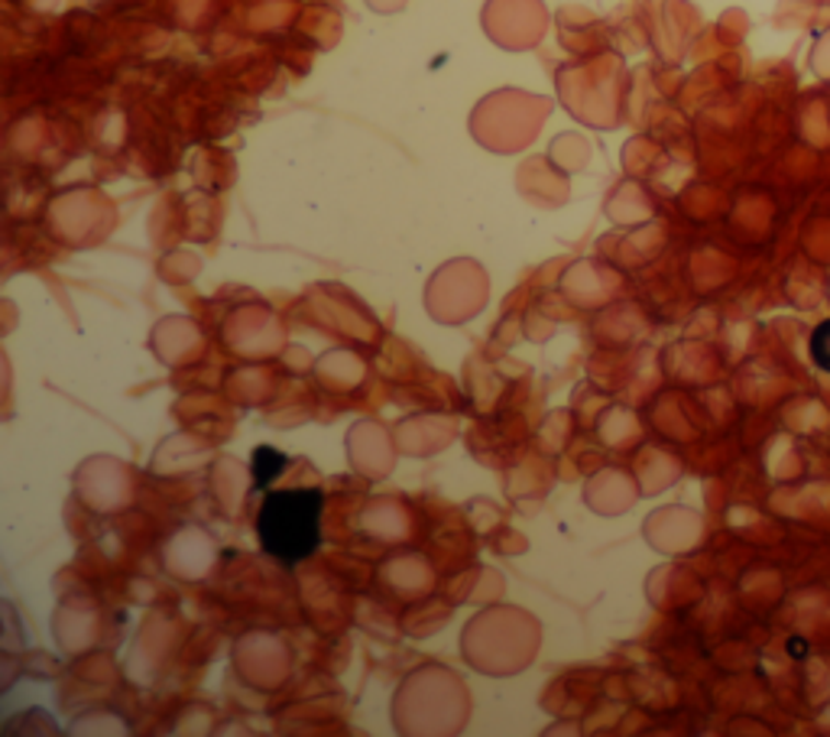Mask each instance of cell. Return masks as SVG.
<instances>
[{"label": "cell", "mask_w": 830, "mask_h": 737, "mask_svg": "<svg viewBox=\"0 0 830 737\" xmlns=\"http://www.w3.org/2000/svg\"><path fill=\"white\" fill-rule=\"evenodd\" d=\"M325 494L318 488H282L270 491L257 514V539L270 559L295 569L312 559L322 546Z\"/></svg>", "instance_id": "cell-1"}, {"label": "cell", "mask_w": 830, "mask_h": 737, "mask_svg": "<svg viewBox=\"0 0 830 737\" xmlns=\"http://www.w3.org/2000/svg\"><path fill=\"white\" fill-rule=\"evenodd\" d=\"M285 465H289V458L279 455L277 448H270V445L257 448V451H254V484H257V488H267L270 481H277L279 471H285Z\"/></svg>", "instance_id": "cell-2"}, {"label": "cell", "mask_w": 830, "mask_h": 737, "mask_svg": "<svg viewBox=\"0 0 830 737\" xmlns=\"http://www.w3.org/2000/svg\"><path fill=\"white\" fill-rule=\"evenodd\" d=\"M811 361L830 373V319L828 322H821V325L815 328V335H811Z\"/></svg>", "instance_id": "cell-3"}]
</instances>
